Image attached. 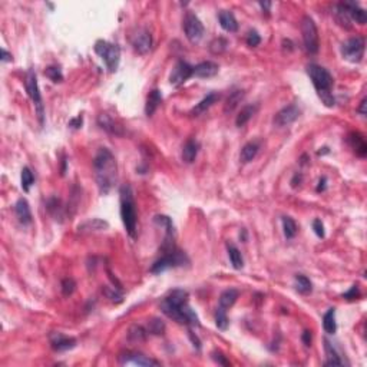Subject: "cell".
Wrapping results in <instances>:
<instances>
[{
	"label": "cell",
	"instance_id": "20",
	"mask_svg": "<svg viewBox=\"0 0 367 367\" xmlns=\"http://www.w3.org/2000/svg\"><path fill=\"white\" fill-rule=\"evenodd\" d=\"M218 21H220V24L221 27L224 29L225 32H237L238 30V22L235 19L234 13H231L229 10H221L220 15H218Z\"/></svg>",
	"mask_w": 367,
	"mask_h": 367
},
{
	"label": "cell",
	"instance_id": "48",
	"mask_svg": "<svg viewBox=\"0 0 367 367\" xmlns=\"http://www.w3.org/2000/svg\"><path fill=\"white\" fill-rule=\"evenodd\" d=\"M313 229L316 232V235L319 238H324V225L321 223V220H314L313 221Z\"/></svg>",
	"mask_w": 367,
	"mask_h": 367
},
{
	"label": "cell",
	"instance_id": "42",
	"mask_svg": "<svg viewBox=\"0 0 367 367\" xmlns=\"http://www.w3.org/2000/svg\"><path fill=\"white\" fill-rule=\"evenodd\" d=\"M227 46H228V42L225 41V39H223V38H218V39L211 42L209 50H211L212 53H215V55H220V53H223L225 49H227Z\"/></svg>",
	"mask_w": 367,
	"mask_h": 367
},
{
	"label": "cell",
	"instance_id": "37",
	"mask_svg": "<svg viewBox=\"0 0 367 367\" xmlns=\"http://www.w3.org/2000/svg\"><path fill=\"white\" fill-rule=\"evenodd\" d=\"M166 330V326L163 323L162 320L160 319H152L149 323H148V331L154 336H162Z\"/></svg>",
	"mask_w": 367,
	"mask_h": 367
},
{
	"label": "cell",
	"instance_id": "15",
	"mask_svg": "<svg viewBox=\"0 0 367 367\" xmlns=\"http://www.w3.org/2000/svg\"><path fill=\"white\" fill-rule=\"evenodd\" d=\"M98 125L102 128L103 131H106L111 135H116V137H122L123 135V128L116 122L114 118H111L106 114H101L98 116Z\"/></svg>",
	"mask_w": 367,
	"mask_h": 367
},
{
	"label": "cell",
	"instance_id": "10",
	"mask_svg": "<svg viewBox=\"0 0 367 367\" xmlns=\"http://www.w3.org/2000/svg\"><path fill=\"white\" fill-rule=\"evenodd\" d=\"M24 86H26V92L30 96V99L36 105V111H38V118L43 125V105H42V96L41 91H39V85H38V78L36 73L30 69L26 75V81H24Z\"/></svg>",
	"mask_w": 367,
	"mask_h": 367
},
{
	"label": "cell",
	"instance_id": "50",
	"mask_svg": "<svg viewBox=\"0 0 367 367\" xmlns=\"http://www.w3.org/2000/svg\"><path fill=\"white\" fill-rule=\"evenodd\" d=\"M69 126L73 128V129H79L82 126V116H76V118L70 119L69 121Z\"/></svg>",
	"mask_w": 367,
	"mask_h": 367
},
{
	"label": "cell",
	"instance_id": "41",
	"mask_svg": "<svg viewBox=\"0 0 367 367\" xmlns=\"http://www.w3.org/2000/svg\"><path fill=\"white\" fill-rule=\"evenodd\" d=\"M45 76H47L50 81L55 82V83L63 81L62 70L59 69V68H56V66H49V68H46V70H45Z\"/></svg>",
	"mask_w": 367,
	"mask_h": 367
},
{
	"label": "cell",
	"instance_id": "16",
	"mask_svg": "<svg viewBox=\"0 0 367 367\" xmlns=\"http://www.w3.org/2000/svg\"><path fill=\"white\" fill-rule=\"evenodd\" d=\"M123 365H135V366H160V363L154 359H149L139 353H128L121 357Z\"/></svg>",
	"mask_w": 367,
	"mask_h": 367
},
{
	"label": "cell",
	"instance_id": "23",
	"mask_svg": "<svg viewBox=\"0 0 367 367\" xmlns=\"http://www.w3.org/2000/svg\"><path fill=\"white\" fill-rule=\"evenodd\" d=\"M200 145L195 139H188L183 148V161L186 163H192L198 155Z\"/></svg>",
	"mask_w": 367,
	"mask_h": 367
},
{
	"label": "cell",
	"instance_id": "26",
	"mask_svg": "<svg viewBox=\"0 0 367 367\" xmlns=\"http://www.w3.org/2000/svg\"><path fill=\"white\" fill-rule=\"evenodd\" d=\"M257 111H258V105H247L244 106L243 109H241V112L238 114V116H237V119H235V125L238 126V128H241V126H244L245 123H248V121L257 114Z\"/></svg>",
	"mask_w": 367,
	"mask_h": 367
},
{
	"label": "cell",
	"instance_id": "27",
	"mask_svg": "<svg viewBox=\"0 0 367 367\" xmlns=\"http://www.w3.org/2000/svg\"><path fill=\"white\" fill-rule=\"evenodd\" d=\"M258 149H260V145L257 142L245 143L244 146H243V149H241V154H240V161L243 163L251 162L257 157Z\"/></svg>",
	"mask_w": 367,
	"mask_h": 367
},
{
	"label": "cell",
	"instance_id": "28",
	"mask_svg": "<svg viewBox=\"0 0 367 367\" xmlns=\"http://www.w3.org/2000/svg\"><path fill=\"white\" fill-rule=\"evenodd\" d=\"M324 350H326L327 356V362L324 363L326 366H343V360L340 359L336 348L333 347V344L328 340H324Z\"/></svg>",
	"mask_w": 367,
	"mask_h": 367
},
{
	"label": "cell",
	"instance_id": "34",
	"mask_svg": "<svg viewBox=\"0 0 367 367\" xmlns=\"http://www.w3.org/2000/svg\"><path fill=\"white\" fill-rule=\"evenodd\" d=\"M296 290L300 293V294H308L311 293L313 290V286H311V281L307 278L306 275H296Z\"/></svg>",
	"mask_w": 367,
	"mask_h": 367
},
{
	"label": "cell",
	"instance_id": "39",
	"mask_svg": "<svg viewBox=\"0 0 367 367\" xmlns=\"http://www.w3.org/2000/svg\"><path fill=\"white\" fill-rule=\"evenodd\" d=\"M155 223L165 228L166 235H174V225H172V220L166 215H157L155 217Z\"/></svg>",
	"mask_w": 367,
	"mask_h": 367
},
{
	"label": "cell",
	"instance_id": "53",
	"mask_svg": "<svg viewBox=\"0 0 367 367\" xmlns=\"http://www.w3.org/2000/svg\"><path fill=\"white\" fill-rule=\"evenodd\" d=\"M326 183H327V180L323 177L320 181H319V186H317V192H323L324 189H326Z\"/></svg>",
	"mask_w": 367,
	"mask_h": 367
},
{
	"label": "cell",
	"instance_id": "4",
	"mask_svg": "<svg viewBox=\"0 0 367 367\" xmlns=\"http://www.w3.org/2000/svg\"><path fill=\"white\" fill-rule=\"evenodd\" d=\"M121 217L126 232L131 238L137 235V208L134 192L129 185H123L121 188Z\"/></svg>",
	"mask_w": 367,
	"mask_h": 367
},
{
	"label": "cell",
	"instance_id": "22",
	"mask_svg": "<svg viewBox=\"0 0 367 367\" xmlns=\"http://www.w3.org/2000/svg\"><path fill=\"white\" fill-rule=\"evenodd\" d=\"M162 102V95H161V91L158 89H154L149 92L148 95V99H146V105H145V114L148 116H152L155 114V111L158 109V106Z\"/></svg>",
	"mask_w": 367,
	"mask_h": 367
},
{
	"label": "cell",
	"instance_id": "2",
	"mask_svg": "<svg viewBox=\"0 0 367 367\" xmlns=\"http://www.w3.org/2000/svg\"><path fill=\"white\" fill-rule=\"evenodd\" d=\"M93 169H95V177L96 183L99 186V191L102 195H106L114 184L116 183L118 178V166L115 157L108 148H101L93 160Z\"/></svg>",
	"mask_w": 367,
	"mask_h": 367
},
{
	"label": "cell",
	"instance_id": "24",
	"mask_svg": "<svg viewBox=\"0 0 367 367\" xmlns=\"http://www.w3.org/2000/svg\"><path fill=\"white\" fill-rule=\"evenodd\" d=\"M348 143L350 146L354 149V152L359 155V157H366L367 154V145L365 138L360 135V134H350L348 135Z\"/></svg>",
	"mask_w": 367,
	"mask_h": 367
},
{
	"label": "cell",
	"instance_id": "7",
	"mask_svg": "<svg viewBox=\"0 0 367 367\" xmlns=\"http://www.w3.org/2000/svg\"><path fill=\"white\" fill-rule=\"evenodd\" d=\"M365 47H366L365 39L362 36H354V38L347 39L342 45V55L346 61L351 63H359L363 59Z\"/></svg>",
	"mask_w": 367,
	"mask_h": 367
},
{
	"label": "cell",
	"instance_id": "47",
	"mask_svg": "<svg viewBox=\"0 0 367 367\" xmlns=\"http://www.w3.org/2000/svg\"><path fill=\"white\" fill-rule=\"evenodd\" d=\"M359 297H360V290H359V287L356 286V284L343 294V298H346V300H356Z\"/></svg>",
	"mask_w": 367,
	"mask_h": 367
},
{
	"label": "cell",
	"instance_id": "51",
	"mask_svg": "<svg viewBox=\"0 0 367 367\" xmlns=\"http://www.w3.org/2000/svg\"><path fill=\"white\" fill-rule=\"evenodd\" d=\"M301 340H303V343H304L306 346H310V344H311V333H310L308 330H306V331L303 333Z\"/></svg>",
	"mask_w": 367,
	"mask_h": 367
},
{
	"label": "cell",
	"instance_id": "32",
	"mask_svg": "<svg viewBox=\"0 0 367 367\" xmlns=\"http://www.w3.org/2000/svg\"><path fill=\"white\" fill-rule=\"evenodd\" d=\"M323 327L327 334H334L337 330V323H336V310L330 308L323 316Z\"/></svg>",
	"mask_w": 367,
	"mask_h": 367
},
{
	"label": "cell",
	"instance_id": "54",
	"mask_svg": "<svg viewBox=\"0 0 367 367\" xmlns=\"http://www.w3.org/2000/svg\"><path fill=\"white\" fill-rule=\"evenodd\" d=\"M301 180H303L301 174H296V175H294V178H293V181H291V185H293V186H297V185H300Z\"/></svg>",
	"mask_w": 367,
	"mask_h": 367
},
{
	"label": "cell",
	"instance_id": "1",
	"mask_svg": "<svg viewBox=\"0 0 367 367\" xmlns=\"http://www.w3.org/2000/svg\"><path fill=\"white\" fill-rule=\"evenodd\" d=\"M161 310L169 319L180 324L200 327V319L195 311L188 306V293L184 290H174L161 303Z\"/></svg>",
	"mask_w": 367,
	"mask_h": 367
},
{
	"label": "cell",
	"instance_id": "18",
	"mask_svg": "<svg viewBox=\"0 0 367 367\" xmlns=\"http://www.w3.org/2000/svg\"><path fill=\"white\" fill-rule=\"evenodd\" d=\"M343 4H344L347 13H348V16H350L351 21H354L356 23H359V24H366V10L362 9V7L359 6V3H356V1H344Z\"/></svg>",
	"mask_w": 367,
	"mask_h": 367
},
{
	"label": "cell",
	"instance_id": "38",
	"mask_svg": "<svg viewBox=\"0 0 367 367\" xmlns=\"http://www.w3.org/2000/svg\"><path fill=\"white\" fill-rule=\"evenodd\" d=\"M128 337H129L131 342H134V343L138 342V343H139V342H143V340H145L146 331H145L141 326H134L131 327V330H129V333H128Z\"/></svg>",
	"mask_w": 367,
	"mask_h": 367
},
{
	"label": "cell",
	"instance_id": "14",
	"mask_svg": "<svg viewBox=\"0 0 367 367\" xmlns=\"http://www.w3.org/2000/svg\"><path fill=\"white\" fill-rule=\"evenodd\" d=\"M49 340H50L52 348L56 350V351H66V350H70V348L76 346L75 339L68 337V336L62 334V333H52L49 336Z\"/></svg>",
	"mask_w": 367,
	"mask_h": 367
},
{
	"label": "cell",
	"instance_id": "19",
	"mask_svg": "<svg viewBox=\"0 0 367 367\" xmlns=\"http://www.w3.org/2000/svg\"><path fill=\"white\" fill-rule=\"evenodd\" d=\"M15 212H16L18 220H19L23 225H27L32 223V212H30V206H29V203H27L24 198L18 200V203H16V205H15Z\"/></svg>",
	"mask_w": 367,
	"mask_h": 367
},
{
	"label": "cell",
	"instance_id": "6",
	"mask_svg": "<svg viewBox=\"0 0 367 367\" xmlns=\"http://www.w3.org/2000/svg\"><path fill=\"white\" fill-rule=\"evenodd\" d=\"M189 263L186 254L180 251V250H174L171 252H166L163 254L162 257L160 260H157L154 265L151 267V273L154 274H160V273H163L169 268H177V267H183V265H186Z\"/></svg>",
	"mask_w": 367,
	"mask_h": 367
},
{
	"label": "cell",
	"instance_id": "43",
	"mask_svg": "<svg viewBox=\"0 0 367 367\" xmlns=\"http://www.w3.org/2000/svg\"><path fill=\"white\" fill-rule=\"evenodd\" d=\"M47 209H49L50 214H53V217H56V220H58V217H59V218L62 217V206L61 203H59V200L50 198V200L47 201Z\"/></svg>",
	"mask_w": 367,
	"mask_h": 367
},
{
	"label": "cell",
	"instance_id": "44",
	"mask_svg": "<svg viewBox=\"0 0 367 367\" xmlns=\"http://www.w3.org/2000/svg\"><path fill=\"white\" fill-rule=\"evenodd\" d=\"M76 288V283L72 280V278H65L62 281V293L63 296H70Z\"/></svg>",
	"mask_w": 367,
	"mask_h": 367
},
{
	"label": "cell",
	"instance_id": "49",
	"mask_svg": "<svg viewBox=\"0 0 367 367\" xmlns=\"http://www.w3.org/2000/svg\"><path fill=\"white\" fill-rule=\"evenodd\" d=\"M212 359L218 363V365H223V366H228L229 363H228V360H225V357L221 354V353H218V351H214L212 353Z\"/></svg>",
	"mask_w": 367,
	"mask_h": 367
},
{
	"label": "cell",
	"instance_id": "31",
	"mask_svg": "<svg viewBox=\"0 0 367 367\" xmlns=\"http://www.w3.org/2000/svg\"><path fill=\"white\" fill-rule=\"evenodd\" d=\"M237 298H238V291L237 290H234V288L225 290L224 293L220 296V307L227 311V308H231L235 304Z\"/></svg>",
	"mask_w": 367,
	"mask_h": 367
},
{
	"label": "cell",
	"instance_id": "55",
	"mask_svg": "<svg viewBox=\"0 0 367 367\" xmlns=\"http://www.w3.org/2000/svg\"><path fill=\"white\" fill-rule=\"evenodd\" d=\"M367 101H366V98L360 102V108H359V112H360V115H366V105H367Z\"/></svg>",
	"mask_w": 367,
	"mask_h": 367
},
{
	"label": "cell",
	"instance_id": "11",
	"mask_svg": "<svg viewBox=\"0 0 367 367\" xmlns=\"http://www.w3.org/2000/svg\"><path fill=\"white\" fill-rule=\"evenodd\" d=\"M194 73V66L188 65L186 62L180 61L175 68L172 69V73L169 76V82L172 86H181L184 82H186L189 78H192Z\"/></svg>",
	"mask_w": 367,
	"mask_h": 367
},
{
	"label": "cell",
	"instance_id": "5",
	"mask_svg": "<svg viewBox=\"0 0 367 367\" xmlns=\"http://www.w3.org/2000/svg\"><path fill=\"white\" fill-rule=\"evenodd\" d=\"M95 52L105 62L109 72H116L121 61V49L118 45L106 41H98L95 43Z\"/></svg>",
	"mask_w": 367,
	"mask_h": 367
},
{
	"label": "cell",
	"instance_id": "45",
	"mask_svg": "<svg viewBox=\"0 0 367 367\" xmlns=\"http://www.w3.org/2000/svg\"><path fill=\"white\" fill-rule=\"evenodd\" d=\"M103 293L106 294V297L111 300V301H114V303H119V301H122V296L115 290V288H108V287H105L103 288Z\"/></svg>",
	"mask_w": 367,
	"mask_h": 367
},
{
	"label": "cell",
	"instance_id": "29",
	"mask_svg": "<svg viewBox=\"0 0 367 367\" xmlns=\"http://www.w3.org/2000/svg\"><path fill=\"white\" fill-rule=\"evenodd\" d=\"M227 250H228V257H229V261H231L232 267L235 270H241L244 267V258H243L241 251L234 244L227 245Z\"/></svg>",
	"mask_w": 367,
	"mask_h": 367
},
{
	"label": "cell",
	"instance_id": "46",
	"mask_svg": "<svg viewBox=\"0 0 367 367\" xmlns=\"http://www.w3.org/2000/svg\"><path fill=\"white\" fill-rule=\"evenodd\" d=\"M260 43H261V38H260L258 32L251 30V32L248 33V36H247V45L251 46V47H255V46H258Z\"/></svg>",
	"mask_w": 367,
	"mask_h": 367
},
{
	"label": "cell",
	"instance_id": "56",
	"mask_svg": "<svg viewBox=\"0 0 367 367\" xmlns=\"http://www.w3.org/2000/svg\"><path fill=\"white\" fill-rule=\"evenodd\" d=\"M260 7L268 13V12H270V7H271V1H260Z\"/></svg>",
	"mask_w": 367,
	"mask_h": 367
},
{
	"label": "cell",
	"instance_id": "25",
	"mask_svg": "<svg viewBox=\"0 0 367 367\" xmlns=\"http://www.w3.org/2000/svg\"><path fill=\"white\" fill-rule=\"evenodd\" d=\"M109 228V224L99 218H93L89 221H85L83 224L79 225L81 232H95V231H105Z\"/></svg>",
	"mask_w": 367,
	"mask_h": 367
},
{
	"label": "cell",
	"instance_id": "13",
	"mask_svg": "<svg viewBox=\"0 0 367 367\" xmlns=\"http://www.w3.org/2000/svg\"><path fill=\"white\" fill-rule=\"evenodd\" d=\"M132 45H134V49H135L138 53L146 55V53L151 50V47H152V36H151V33H149L148 30H145V29L139 30V32L134 36Z\"/></svg>",
	"mask_w": 367,
	"mask_h": 367
},
{
	"label": "cell",
	"instance_id": "33",
	"mask_svg": "<svg viewBox=\"0 0 367 367\" xmlns=\"http://www.w3.org/2000/svg\"><path fill=\"white\" fill-rule=\"evenodd\" d=\"M243 98H244V92H243V91H234V92L228 96V99H227V103H225L224 106L225 114H231V112L238 106V103L241 102Z\"/></svg>",
	"mask_w": 367,
	"mask_h": 367
},
{
	"label": "cell",
	"instance_id": "17",
	"mask_svg": "<svg viewBox=\"0 0 367 367\" xmlns=\"http://www.w3.org/2000/svg\"><path fill=\"white\" fill-rule=\"evenodd\" d=\"M220 70V66L214 62H203L197 66H194V73L192 76L197 78H214Z\"/></svg>",
	"mask_w": 367,
	"mask_h": 367
},
{
	"label": "cell",
	"instance_id": "3",
	"mask_svg": "<svg viewBox=\"0 0 367 367\" xmlns=\"http://www.w3.org/2000/svg\"><path fill=\"white\" fill-rule=\"evenodd\" d=\"M307 73L310 76V79L313 82L319 98L321 99V102L324 103L327 108H333L334 106V96L331 93L333 89V76L330 75V72L326 68L319 66V65H308L307 66Z\"/></svg>",
	"mask_w": 367,
	"mask_h": 367
},
{
	"label": "cell",
	"instance_id": "36",
	"mask_svg": "<svg viewBox=\"0 0 367 367\" xmlns=\"http://www.w3.org/2000/svg\"><path fill=\"white\" fill-rule=\"evenodd\" d=\"M33 183H35L33 172H32L27 166H24V168L22 169V188H23V191H24V192H29V189H30V186L33 185Z\"/></svg>",
	"mask_w": 367,
	"mask_h": 367
},
{
	"label": "cell",
	"instance_id": "8",
	"mask_svg": "<svg viewBox=\"0 0 367 367\" xmlns=\"http://www.w3.org/2000/svg\"><path fill=\"white\" fill-rule=\"evenodd\" d=\"M301 33L307 52L316 55L319 52V32L316 23L310 16H304L301 21Z\"/></svg>",
	"mask_w": 367,
	"mask_h": 367
},
{
	"label": "cell",
	"instance_id": "35",
	"mask_svg": "<svg viewBox=\"0 0 367 367\" xmlns=\"http://www.w3.org/2000/svg\"><path fill=\"white\" fill-rule=\"evenodd\" d=\"M283 229H284V235L287 240H291L296 237L297 234V224L291 217H284L283 218Z\"/></svg>",
	"mask_w": 367,
	"mask_h": 367
},
{
	"label": "cell",
	"instance_id": "40",
	"mask_svg": "<svg viewBox=\"0 0 367 367\" xmlns=\"http://www.w3.org/2000/svg\"><path fill=\"white\" fill-rule=\"evenodd\" d=\"M215 324L220 330H227L228 327V317H227V313H225L224 308H217L215 311Z\"/></svg>",
	"mask_w": 367,
	"mask_h": 367
},
{
	"label": "cell",
	"instance_id": "9",
	"mask_svg": "<svg viewBox=\"0 0 367 367\" xmlns=\"http://www.w3.org/2000/svg\"><path fill=\"white\" fill-rule=\"evenodd\" d=\"M184 32L186 39L191 43H198L204 38V24L194 13L188 12L184 18Z\"/></svg>",
	"mask_w": 367,
	"mask_h": 367
},
{
	"label": "cell",
	"instance_id": "12",
	"mask_svg": "<svg viewBox=\"0 0 367 367\" xmlns=\"http://www.w3.org/2000/svg\"><path fill=\"white\" fill-rule=\"evenodd\" d=\"M298 116H300V109L296 105H290V106L283 108L281 111H278L275 114V116H274V125L278 126V128L288 126V125H291V123L294 122Z\"/></svg>",
	"mask_w": 367,
	"mask_h": 367
},
{
	"label": "cell",
	"instance_id": "21",
	"mask_svg": "<svg viewBox=\"0 0 367 367\" xmlns=\"http://www.w3.org/2000/svg\"><path fill=\"white\" fill-rule=\"evenodd\" d=\"M218 101H220V93H217V92H211V93H208L204 99H203L201 102L198 103V105H197V106L191 111V115H192V116H198V115L204 114L206 109H209L214 103L218 102Z\"/></svg>",
	"mask_w": 367,
	"mask_h": 367
},
{
	"label": "cell",
	"instance_id": "30",
	"mask_svg": "<svg viewBox=\"0 0 367 367\" xmlns=\"http://www.w3.org/2000/svg\"><path fill=\"white\" fill-rule=\"evenodd\" d=\"M334 19L336 22L342 26V27H346V29H350L351 27V19L347 13L346 7L343 3H339L336 6V12H334Z\"/></svg>",
	"mask_w": 367,
	"mask_h": 367
},
{
	"label": "cell",
	"instance_id": "52",
	"mask_svg": "<svg viewBox=\"0 0 367 367\" xmlns=\"http://www.w3.org/2000/svg\"><path fill=\"white\" fill-rule=\"evenodd\" d=\"M1 61L3 62H10L12 61V55L6 50V49H1Z\"/></svg>",
	"mask_w": 367,
	"mask_h": 367
}]
</instances>
